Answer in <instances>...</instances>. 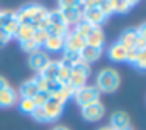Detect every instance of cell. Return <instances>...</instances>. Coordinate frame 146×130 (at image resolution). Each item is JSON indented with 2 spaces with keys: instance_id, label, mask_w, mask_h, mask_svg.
I'll return each mask as SVG.
<instances>
[{
  "instance_id": "6da1fadb",
  "label": "cell",
  "mask_w": 146,
  "mask_h": 130,
  "mask_svg": "<svg viewBox=\"0 0 146 130\" xmlns=\"http://www.w3.org/2000/svg\"><path fill=\"white\" fill-rule=\"evenodd\" d=\"M96 88L99 89V92H115L119 86V74L113 67H105V69L99 71V74L96 75Z\"/></svg>"
},
{
  "instance_id": "7a4b0ae2",
  "label": "cell",
  "mask_w": 146,
  "mask_h": 130,
  "mask_svg": "<svg viewBox=\"0 0 146 130\" xmlns=\"http://www.w3.org/2000/svg\"><path fill=\"white\" fill-rule=\"evenodd\" d=\"M90 74H91V67H90L88 63H85L82 60L74 63L72 69H71V77H69V82H68V86L72 88L74 91L82 88V86H85Z\"/></svg>"
},
{
  "instance_id": "3957f363",
  "label": "cell",
  "mask_w": 146,
  "mask_h": 130,
  "mask_svg": "<svg viewBox=\"0 0 146 130\" xmlns=\"http://www.w3.org/2000/svg\"><path fill=\"white\" fill-rule=\"evenodd\" d=\"M74 100L80 105V107H85L88 104H93V102H98L99 97H101V92L96 86H91V85H85L82 88L76 89L72 94Z\"/></svg>"
},
{
  "instance_id": "277c9868",
  "label": "cell",
  "mask_w": 146,
  "mask_h": 130,
  "mask_svg": "<svg viewBox=\"0 0 146 130\" xmlns=\"http://www.w3.org/2000/svg\"><path fill=\"white\" fill-rule=\"evenodd\" d=\"M82 117L88 122H96V121H101L105 116V107L101 100L88 104L85 107H82Z\"/></svg>"
},
{
  "instance_id": "5b68a950",
  "label": "cell",
  "mask_w": 146,
  "mask_h": 130,
  "mask_svg": "<svg viewBox=\"0 0 146 130\" xmlns=\"http://www.w3.org/2000/svg\"><path fill=\"white\" fill-rule=\"evenodd\" d=\"M85 38L80 36L79 33H76L74 30H69L64 36V50H71V52H77L80 53L83 47H85Z\"/></svg>"
},
{
  "instance_id": "8992f818",
  "label": "cell",
  "mask_w": 146,
  "mask_h": 130,
  "mask_svg": "<svg viewBox=\"0 0 146 130\" xmlns=\"http://www.w3.org/2000/svg\"><path fill=\"white\" fill-rule=\"evenodd\" d=\"M82 20L93 27H101L107 20V17L102 14V11L99 8H85L82 11Z\"/></svg>"
},
{
  "instance_id": "52a82bcc",
  "label": "cell",
  "mask_w": 146,
  "mask_h": 130,
  "mask_svg": "<svg viewBox=\"0 0 146 130\" xmlns=\"http://www.w3.org/2000/svg\"><path fill=\"white\" fill-rule=\"evenodd\" d=\"M0 19H2V28L7 30L11 36L16 35L19 28V22L16 19V11H0Z\"/></svg>"
},
{
  "instance_id": "ba28073f",
  "label": "cell",
  "mask_w": 146,
  "mask_h": 130,
  "mask_svg": "<svg viewBox=\"0 0 146 130\" xmlns=\"http://www.w3.org/2000/svg\"><path fill=\"white\" fill-rule=\"evenodd\" d=\"M58 10H60V8H58ZM83 10H85V8L80 3L79 7H76V8H61L60 13H61V16H63L66 25L69 27V25H77V24L82 20V11Z\"/></svg>"
},
{
  "instance_id": "9c48e42d",
  "label": "cell",
  "mask_w": 146,
  "mask_h": 130,
  "mask_svg": "<svg viewBox=\"0 0 146 130\" xmlns=\"http://www.w3.org/2000/svg\"><path fill=\"white\" fill-rule=\"evenodd\" d=\"M49 61H50V60H49L47 53H46L44 50H36V52H33V53H30L29 66H30V69H33L35 72L39 74L46 66H47Z\"/></svg>"
},
{
  "instance_id": "30bf717a",
  "label": "cell",
  "mask_w": 146,
  "mask_h": 130,
  "mask_svg": "<svg viewBox=\"0 0 146 130\" xmlns=\"http://www.w3.org/2000/svg\"><path fill=\"white\" fill-rule=\"evenodd\" d=\"M63 107L64 105L58 104L55 99H52V97L49 99V100L42 105V108H44V111H46L47 122H54V121H57L58 117L61 116V113H63Z\"/></svg>"
},
{
  "instance_id": "8fae6325",
  "label": "cell",
  "mask_w": 146,
  "mask_h": 130,
  "mask_svg": "<svg viewBox=\"0 0 146 130\" xmlns=\"http://www.w3.org/2000/svg\"><path fill=\"white\" fill-rule=\"evenodd\" d=\"M110 127L111 130H126L130 129V117L124 111H116L110 117Z\"/></svg>"
},
{
  "instance_id": "7c38bea8",
  "label": "cell",
  "mask_w": 146,
  "mask_h": 130,
  "mask_svg": "<svg viewBox=\"0 0 146 130\" xmlns=\"http://www.w3.org/2000/svg\"><path fill=\"white\" fill-rule=\"evenodd\" d=\"M17 100H19V94L10 85L0 91V108H10L13 105H16Z\"/></svg>"
},
{
  "instance_id": "4fadbf2b",
  "label": "cell",
  "mask_w": 146,
  "mask_h": 130,
  "mask_svg": "<svg viewBox=\"0 0 146 130\" xmlns=\"http://www.w3.org/2000/svg\"><path fill=\"white\" fill-rule=\"evenodd\" d=\"M38 92H39V88H38V85H36L35 79H30V80H25V82L21 85L17 94L21 96V99H33Z\"/></svg>"
},
{
  "instance_id": "5bb4252c",
  "label": "cell",
  "mask_w": 146,
  "mask_h": 130,
  "mask_svg": "<svg viewBox=\"0 0 146 130\" xmlns=\"http://www.w3.org/2000/svg\"><path fill=\"white\" fill-rule=\"evenodd\" d=\"M102 55V47H93V46L85 44V47L80 50V60L85 63H93V61L99 60Z\"/></svg>"
},
{
  "instance_id": "9a60e30c",
  "label": "cell",
  "mask_w": 146,
  "mask_h": 130,
  "mask_svg": "<svg viewBox=\"0 0 146 130\" xmlns=\"http://www.w3.org/2000/svg\"><path fill=\"white\" fill-rule=\"evenodd\" d=\"M135 41H137V32L135 28H126L123 33L119 35V39H118V44L123 46L124 49H133L135 47Z\"/></svg>"
},
{
  "instance_id": "2e32d148",
  "label": "cell",
  "mask_w": 146,
  "mask_h": 130,
  "mask_svg": "<svg viewBox=\"0 0 146 130\" xmlns=\"http://www.w3.org/2000/svg\"><path fill=\"white\" fill-rule=\"evenodd\" d=\"M85 42L88 46H93V47H102L105 42V35H104L101 27H94L90 32V35L85 38Z\"/></svg>"
},
{
  "instance_id": "e0dca14e",
  "label": "cell",
  "mask_w": 146,
  "mask_h": 130,
  "mask_svg": "<svg viewBox=\"0 0 146 130\" xmlns=\"http://www.w3.org/2000/svg\"><path fill=\"white\" fill-rule=\"evenodd\" d=\"M71 69H72V63L63 60V58L58 61V77H57V80H58L60 85H68L69 77H71Z\"/></svg>"
},
{
  "instance_id": "ac0fdd59",
  "label": "cell",
  "mask_w": 146,
  "mask_h": 130,
  "mask_svg": "<svg viewBox=\"0 0 146 130\" xmlns=\"http://www.w3.org/2000/svg\"><path fill=\"white\" fill-rule=\"evenodd\" d=\"M42 47L46 50H50V52L63 50L64 49V38H61V36H47V39H46Z\"/></svg>"
},
{
  "instance_id": "d6986e66",
  "label": "cell",
  "mask_w": 146,
  "mask_h": 130,
  "mask_svg": "<svg viewBox=\"0 0 146 130\" xmlns=\"http://www.w3.org/2000/svg\"><path fill=\"white\" fill-rule=\"evenodd\" d=\"M72 94H74V89H72V88H69L68 85H63L57 92H54V94H52L50 97H52V99H55V100H57L58 104L64 105L71 97H72Z\"/></svg>"
},
{
  "instance_id": "ffe728a7",
  "label": "cell",
  "mask_w": 146,
  "mask_h": 130,
  "mask_svg": "<svg viewBox=\"0 0 146 130\" xmlns=\"http://www.w3.org/2000/svg\"><path fill=\"white\" fill-rule=\"evenodd\" d=\"M108 58L113 61H118V63L126 61V49L123 46H119L118 42H115L108 47Z\"/></svg>"
},
{
  "instance_id": "44dd1931",
  "label": "cell",
  "mask_w": 146,
  "mask_h": 130,
  "mask_svg": "<svg viewBox=\"0 0 146 130\" xmlns=\"http://www.w3.org/2000/svg\"><path fill=\"white\" fill-rule=\"evenodd\" d=\"M38 75L44 77L46 80H57V77H58V61H49L47 66H46Z\"/></svg>"
},
{
  "instance_id": "7402d4cb",
  "label": "cell",
  "mask_w": 146,
  "mask_h": 130,
  "mask_svg": "<svg viewBox=\"0 0 146 130\" xmlns=\"http://www.w3.org/2000/svg\"><path fill=\"white\" fill-rule=\"evenodd\" d=\"M33 35H35V27L33 25H19L14 38H17V41H29V39H33Z\"/></svg>"
},
{
  "instance_id": "603a6c76",
  "label": "cell",
  "mask_w": 146,
  "mask_h": 130,
  "mask_svg": "<svg viewBox=\"0 0 146 130\" xmlns=\"http://www.w3.org/2000/svg\"><path fill=\"white\" fill-rule=\"evenodd\" d=\"M68 32H69V27L66 24H49L47 28H46V33L49 36H61V38H64Z\"/></svg>"
},
{
  "instance_id": "cb8c5ba5",
  "label": "cell",
  "mask_w": 146,
  "mask_h": 130,
  "mask_svg": "<svg viewBox=\"0 0 146 130\" xmlns=\"http://www.w3.org/2000/svg\"><path fill=\"white\" fill-rule=\"evenodd\" d=\"M110 5H111V10L113 13H119V14H124L130 10V7L127 5L126 0H110Z\"/></svg>"
},
{
  "instance_id": "d4e9b609",
  "label": "cell",
  "mask_w": 146,
  "mask_h": 130,
  "mask_svg": "<svg viewBox=\"0 0 146 130\" xmlns=\"http://www.w3.org/2000/svg\"><path fill=\"white\" fill-rule=\"evenodd\" d=\"M132 66H135L138 71H145L146 69V49L145 50H138V53H137Z\"/></svg>"
},
{
  "instance_id": "484cf974",
  "label": "cell",
  "mask_w": 146,
  "mask_h": 130,
  "mask_svg": "<svg viewBox=\"0 0 146 130\" xmlns=\"http://www.w3.org/2000/svg\"><path fill=\"white\" fill-rule=\"evenodd\" d=\"M19 110L22 111V113H32L33 110H35V102H33V99H19Z\"/></svg>"
},
{
  "instance_id": "4316f807",
  "label": "cell",
  "mask_w": 146,
  "mask_h": 130,
  "mask_svg": "<svg viewBox=\"0 0 146 130\" xmlns=\"http://www.w3.org/2000/svg\"><path fill=\"white\" fill-rule=\"evenodd\" d=\"M93 28H94L93 25H90V24H86V22H83V20H80V22L76 25L74 32L79 33V35H80V36H83V38H86V36L90 35V32H91Z\"/></svg>"
},
{
  "instance_id": "83f0119b",
  "label": "cell",
  "mask_w": 146,
  "mask_h": 130,
  "mask_svg": "<svg viewBox=\"0 0 146 130\" xmlns=\"http://www.w3.org/2000/svg\"><path fill=\"white\" fill-rule=\"evenodd\" d=\"M32 117L36 121V122H47V117H46V111H44V108L42 107H35V110L32 111Z\"/></svg>"
},
{
  "instance_id": "f1b7e54d",
  "label": "cell",
  "mask_w": 146,
  "mask_h": 130,
  "mask_svg": "<svg viewBox=\"0 0 146 130\" xmlns=\"http://www.w3.org/2000/svg\"><path fill=\"white\" fill-rule=\"evenodd\" d=\"M47 33H46V30H35V35H33V41L36 42V46H38L39 49L44 46L46 39H47Z\"/></svg>"
},
{
  "instance_id": "f546056e",
  "label": "cell",
  "mask_w": 146,
  "mask_h": 130,
  "mask_svg": "<svg viewBox=\"0 0 146 130\" xmlns=\"http://www.w3.org/2000/svg\"><path fill=\"white\" fill-rule=\"evenodd\" d=\"M47 20H49V24H66V22H64V19H63V16H61V13H60V10L49 11Z\"/></svg>"
},
{
  "instance_id": "4dcf8cb0",
  "label": "cell",
  "mask_w": 146,
  "mask_h": 130,
  "mask_svg": "<svg viewBox=\"0 0 146 130\" xmlns=\"http://www.w3.org/2000/svg\"><path fill=\"white\" fill-rule=\"evenodd\" d=\"M50 99V94L49 92H46V91H39L38 94L33 97V102H35V105L36 107H42V105L46 104V102Z\"/></svg>"
},
{
  "instance_id": "1f68e13d",
  "label": "cell",
  "mask_w": 146,
  "mask_h": 130,
  "mask_svg": "<svg viewBox=\"0 0 146 130\" xmlns=\"http://www.w3.org/2000/svg\"><path fill=\"white\" fill-rule=\"evenodd\" d=\"M21 44V49H22L24 52H29V53H33V52L39 50V47L36 46V42L33 41V39H29V41H22L19 42Z\"/></svg>"
},
{
  "instance_id": "d6a6232c",
  "label": "cell",
  "mask_w": 146,
  "mask_h": 130,
  "mask_svg": "<svg viewBox=\"0 0 146 130\" xmlns=\"http://www.w3.org/2000/svg\"><path fill=\"white\" fill-rule=\"evenodd\" d=\"M63 60L69 61V63H77V61H80V53H77V52H71V50H64L63 49Z\"/></svg>"
},
{
  "instance_id": "836d02e7",
  "label": "cell",
  "mask_w": 146,
  "mask_h": 130,
  "mask_svg": "<svg viewBox=\"0 0 146 130\" xmlns=\"http://www.w3.org/2000/svg\"><path fill=\"white\" fill-rule=\"evenodd\" d=\"M98 8L102 11V14H104L105 17H108V16H111V14H113V10H111V5H110V0H102Z\"/></svg>"
},
{
  "instance_id": "e575fe53",
  "label": "cell",
  "mask_w": 146,
  "mask_h": 130,
  "mask_svg": "<svg viewBox=\"0 0 146 130\" xmlns=\"http://www.w3.org/2000/svg\"><path fill=\"white\" fill-rule=\"evenodd\" d=\"M82 3L80 0H58V7L61 8H76Z\"/></svg>"
},
{
  "instance_id": "d590c367",
  "label": "cell",
  "mask_w": 146,
  "mask_h": 130,
  "mask_svg": "<svg viewBox=\"0 0 146 130\" xmlns=\"http://www.w3.org/2000/svg\"><path fill=\"white\" fill-rule=\"evenodd\" d=\"M11 38H13V36H11L7 30H3L0 27V47H5V46L11 41Z\"/></svg>"
},
{
  "instance_id": "8d00e7d4",
  "label": "cell",
  "mask_w": 146,
  "mask_h": 130,
  "mask_svg": "<svg viewBox=\"0 0 146 130\" xmlns=\"http://www.w3.org/2000/svg\"><path fill=\"white\" fill-rule=\"evenodd\" d=\"M137 53H138V49H127L126 50V61L127 63H130L132 64L133 63V60H135V57H137Z\"/></svg>"
},
{
  "instance_id": "74e56055",
  "label": "cell",
  "mask_w": 146,
  "mask_h": 130,
  "mask_svg": "<svg viewBox=\"0 0 146 130\" xmlns=\"http://www.w3.org/2000/svg\"><path fill=\"white\" fill-rule=\"evenodd\" d=\"M102 0H82L83 8H98Z\"/></svg>"
},
{
  "instance_id": "f35d334b",
  "label": "cell",
  "mask_w": 146,
  "mask_h": 130,
  "mask_svg": "<svg viewBox=\"0 0 146 130\" xmlns=\"http://www.w3.org/2000/svg\"><path fill=\"white\" fill-rule=\"evenodd\" d=\"M135 32H137V35H138V36L146 38V24H141L138 28H135Z\"/></svg>"
},
{
  "instance_id": "ab89813d",
  "label": "cell",
  "mask_w": 146,
  "mask_h": 130,
  "mask_svg": "<svg viewBox=\"0 0 146 130\" xmlns=\"http://www.w3.org/2000/svg\"><path fill=\"white\" fill-rule=\"evenodd\" d=\"M7 86H8V82H7V80H5L2 75H0V91H2V89H5Z\"/></svg>"
},
{
  "instance_id": "60d3db41",
  "label": "cell",
  "mask_w": 146,
  "mask_h": 130,
  "mask_svg": "<svg viewBox=\"0 0 146 130\" xmlns=\"http://www.w3.org/2000/svg\"><path fill=\"white\" fill-rule=\"evenodd\" d=\"M127 2V5H129V7H133V5H137L140 2V0H126Z\"/></svg>"
},
{
  "instance_id": "b9f144b4",
  "label": "cell",
  "mask_w": 146,
  "mask_h": 130,
  "mask_svg": "<svg viewBox=\"0 0 146 130\" xmlns=\"http://www.w3.org/2000/svg\"><path fill=\"white\" fill-rule=\"evenodd\" d=\"M54 130H69L68 127H63V125H58V127H55Z\"/></svg>"
},
{
  "instance_id": "7bdbcfd3",
  "label": "cell",
  "mask_w": 146,
  "mask_h": 130,
  "mask_svg": "<svg viewBox=\"0 0 146 130\" xmlns=\"http://www.w3.org/2000/svg\"><path fill=\"white\" fill-rule=\"evenodd\" d=\"M98 130H111L110 127H101V129H98Z\"/></svg>"
},
{
  "instance_id": "ee69618b",
  "label": "cell",
  "mask_w": 146,
  "mask_h": 130,
  "mask_svg": "<svg viewBox=\"0 0 146 130\" xmlns=\"http://www.w3.org/2000/svg\"><path fill=\"white\" fill-rule=\"evenodd\" d=\"M0 27H2V19H0Z\"/></svg>"
},
{
  "instance_id": "f6af8a7d",
  "label": "cell",
  "mask_w": 146,
  "mask_h": 130,
  "mask_svg": "<svg viewBox=\"0 0 146 130\" xmlns=\"http://www.w3.org/2000/svg\"><path fill=\"white\" fill-rule=\"evenodd\" d=\"M126 130H132V129H126Z\"/></svg>"
},
{
  "instance_id": "bcb514c9",
  "label": "cell",
  "mask_w": 146,
  "mask_h": 130,
  "mask_svg": "<svg viewBox=\"0 0 146 130\" xmlns=\"http://www.w3.org/2000/svg\"><path fill=\"white\" fill-rule=\"evenodd\" d=\"M80 2H82V0H80Z\"/></svg>"
}]
</instances>
